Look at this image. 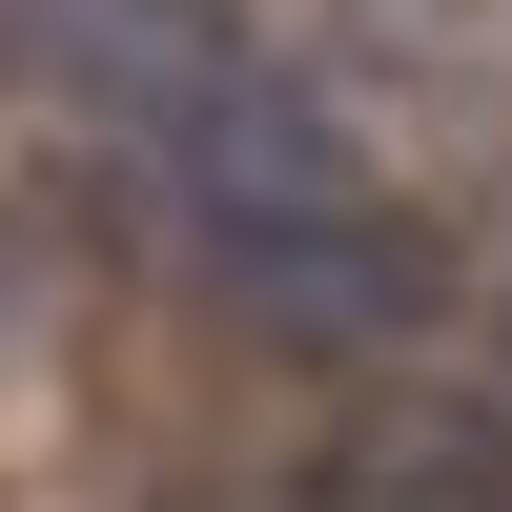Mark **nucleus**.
<instances>
[{
	"mask_svg": "<svg viewBox=\"0 0 512 512\" xmlns=\"http://www.w3.org/2000/svg\"><path fill=\"white\" fill-rule=\"evenodd\" d=\"M123 164H144L164 226L205 246V287H226L246 328H287V349H390V328H431V287H451L431 226L349 164V123H328L267 41H246L205 103H164Z\"/></svg>",
	"mask_w": 512,
	"mask_h": 512,
	"instance_id": "nucleus-1",
	"label": "nucleus"
},
{
	"mask_svg": "<svg viewBox=\"0 0 512 512\" xmlns=\"http://www.w3.org/2000/svg\"><path fill=\"white\" fill-rule=\"evenodd\" d=\"M287 512H512V431L492 410H369L287 472Z\"/></svg>",
	"mask_w": 512,
	"mask_h": 512,
	"instance_id": "nucleus-2",
	"label": "nucleus"
}]
</instances>
